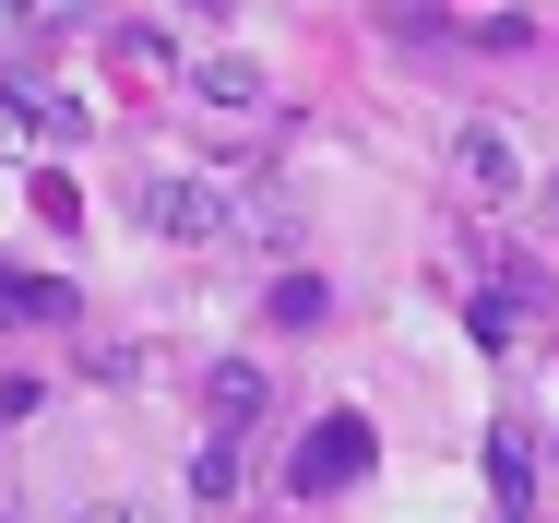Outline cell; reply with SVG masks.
I'll return each mask as SVG.
<instances>
[{"label":"cell","instance_id":"1","mask_svg":"<svg viewBox=\"0 0 559 523\" xmlns=\"http://www.w3.org/2000/svg\"><path fill=\"white\" fill-rule=\"evenodd\" d=\"M357 476H369V417H322L310 440H298V464H286L298 500H334V488H357Z\"/></svg>","mask_w":559,"mask_h":523},{"label":"cell","instance_id":"2","mask_svg":"<svg viewBox=\"0 0 559 523\" xmlns=\"http://www.w3.org/2000/svg\"><path fill=\"white\" fill-rule=\"evenodd\" d=\"M131 214H143L155 238H179V250L226 238V191H203V179H131Z\"/></svg>","mask_w":559,"mask_h":523},{"label":"cell","instance_id":"3","mask_svg":"<svg viewBox=\"0 0 559 523\" xmlns=\"http://www.w3.org/2000/svg\"><path fill=\"white\" fill-rule=\"evenodd\" d=\"M452 179H464L476 203H512V191H524V143H512L500 119H464V131H452Z\"/></svg>","mask_w":559,"mask_h":523},{"label":"cell","instance_id":"4","mask_svg":"<svg viewBox=\"0 0 559 523\" xmlns=\"http://www.w3.org/2000/svg\"><path fill=\"white\" fill-rule=\"evenodd\" d=\"M179 84H191V107H203V119H262V107H274V84H262V60H238V48H215V60H191Z\"/></svg>","mask_w":559,"mask_h":523},{"label":"cell","instance_id":"5","mask_svg":"<svg viewBox=\"0 0 559 523\" xmlns=\"http://www.w3.org/2000/svg\"><path fill=\"white\" fill-rule=\"evenodd\" d=\"M274 405V381H262V357H215L203 369V417H215V440H238V428Z\"/></svg>","mask_w":559,"mask_h":523},{"label":"cell","instance_id":"6","mask_svg":"<svg viewBox=\"0 0 559 523\" xmlns=\"http://www.w3.org/2000/svg\"><path fill=\"white\" fill-rule=\"evenodd\" d=\"M488 500H500V523H536V440H488Z\"/></svg>","mask_w":559,"mask_h":523},{"label":"cell","instance_id":"7","mask_svg":"<svg viewBox=\"0 0 559 523\" xmlns=\"http://www.w3.org/2000/svg\"><path fill=\"white\" fill-rule=\"evenodd\" d=\"M476 345H524V321H536V286H524V274H500V286H476Z\"/></svg>","mask_w":559,"mask_h":523},{"label":"cell","instance_id":"8","mask_svg":"<svg viewBox=\"0 0 559 523\" xmlns=\"http://www.w3.org/2000/svg\"><path fill=\"white\" fill-rule=\"evenodd\" d=\"M84 298L60 286V274H0V321H72Z\"/></svg>","mask_w":559,"mask_h":523},{"label":"cell","instance_id":"9","mask_svg":"<svg viewBox=\"0 0 559 523\" xmlns=\"http://www.w3.org/2000/svg\"><path fill=\"white\" fill-rule=\"evenodd\" d=\"M322 321H334V286L322 274H286L274 286V333H322Z\"/></svg>","mask_w":559,"mask_h":523},{"label":"cell","instance_id":"10","mask_svg":"<svg viewBox=\"0 0 559 523\" xmlns=\"http://www.w3.org/2000/svg\"><path fill=\"white\" fill-rule=\"evenodd\" d=\"M191 500H238V440H203V452H191Z\"/></svg>","mask_w":559,"mask_h":523},{"label":"cell","instance_id":"11","mask_svg":"<svg viewBox=\"0 0 559 523\" xmlns=\"http://www.w3.org/2000/svg\"><path fill=\"white\" fill-rule=\"evenodd\" d=\"M24 36H72V24H96V0H0Z\"/></svg>","mask_w":559,"mask_h":523},{"label":"cell","instance_id":"12","mask_svg":"<svg viewBox=\"0 0 559 523\" xmlns=\"http://www.w3.org/2000/svg\"><path fill=\"white\" fill-rule=\"evenodd\" d=\"M108 60H119V72H167V36H155V24H119Z\"/></svg>","mask_w":559,"mask_h":523},{"label":"cell","instance_id":"13","mask_svg":"<svg viewBox=\"0 0 559 523\" xmlns=\"http://www.w3.org/2000/svg\"><path fill=\"white\" fill-rule=\"evenodd\" d=\"M36 405H48V393H36V381H12V369H0V428H24V417H36Z\"/></svg>","mask_w":559,"mask_h":523},{"label":"cell","instance_id":"14","mask_svg":"<svg viewBox=\"0 0 559 523\" xmlns=\"http://www.w3.org/2000/svg\"><path fill=\"white\" fill-rule=\"evenodd\" d=\"M24 119H36V107H24V96H0V155H24Z\"/></svg>","mask_w":559,"mask_h":523},{"label":"cell","instance_id":"15","mask_svg":"<svg viewBox=\"0 0 559 523\" xmlns=\"http://www.w3.org/2000/svg\"><path fill=\"white\" fill-rule=\"evenodd\" d=\"M84 523H143V512H84Z\"/></svg>","mask_w":559,"mask_h":523},{"label":"cell","instance_id":"16","mask_svg":"<svg viewBox=\"0 0 559 523\" xmlns=\"http://www.w3.org/2000/svg\"><path fill=\"white\" fill-rule=\"evenodd\" d=\"M191 12H226V0H191Z\"/></svg>","mask_w":559,"mask_h":523},{"label":"cell","instance_id":"17","mask_svg":"<svg viewBox=\"0 0 559 523\" xmlns=\"http://www.w3.org/2000/svg\"><path fill=\"white\" fill-rule=\"evenodd\" d=\"M548 203H559V179H548Z\"/></svg>","mask_w":559,"mask_h":523}]
</instances>
